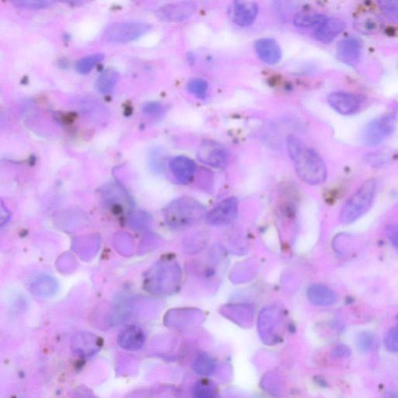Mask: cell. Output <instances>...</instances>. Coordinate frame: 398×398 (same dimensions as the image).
Returning a JSON list of instances; mask_svg holds the SVG:
<instances>
[{
    "label": "cell",
    "instance_id": "obj_29",
    "mask_svg": "<svg viewBox=\"0 0 398 398\" xmlns=\"http://www.w3.org/2000/svg\"><path fill=\"white\" fill-rule=\"evenodd\" d=\"M298 0H276V8L283 16L288 15L297 8Z\"/></svg>",
    "mask_w": 398,
    "mask_h": 398
},
{
    "label": "cell",
    "instance_id": "obj_25",
    "mask_svg": "<svg viewBox=\"0 0 398 398\" xmlns=\"http://www.w3.org/2000/svg\"><path fill=\"white\" fill-rule=\"evenodd\" d=\"M215 367L214 361L206 355H201L197 360H195L194 365V371L204 375L211 374Z\"/></svg>",
    "mask_w": 398,
    "mask_h": 398
},
{
    "label": "cell",
    "instance_id": "obj_10",
    "mask_svg": "<svg viewBox=\"0 0 398 398\" xmlns=\"http://www.w3.org/2000/svg\"><path fill=\"white\" fill-rule=\"evenodd\" d=\"M169 166L173 177L181 184L190 183L197 171L194 160L185 156L173 158Z\"/></svg>",
    "mask_w": 398,
    "mask_h": 398
},
{
    "label": "cell",
    "instance_id": "obj_8",
    "mask_svg": "<svg viewBox=\"0 0 398 398\" xmlns=\"http://www.w3.org/2000/svg\"><path fill=\"white\" fill-rule=\"evenodd\" d=\"M328 104L342 115H352L361 107V99L357 95L346 92H334L327 97Z\"/></svg>",
    "mask_w": 398,
    "mask_h": 398
},
{
    "label": "cell",
    "instance_id": "obj_17",
    "mask_svg": "<svg viewBox=\"0 0 398 398\" xmlns=\"http://www.w3.org/2000/svg\"><path fill=\"white\" fill-rule=\"evenodd\" d=\"M367 15H362L356 19L355 26L360 32L364 34H374L381 30L382 26L381 20L378 17L367 12Z\"/></svg>",
    "mask_w": 398,
    "mask_h": 398
},
{
    "label": "cell",
    "instance_id": "obj_13",
    "mask_svg": "<svg viewBox=\"0 0 398 398\" xmlns=\"http://www.w3.org/2000/svg\"><path fill=\"white\" fill-rule=\"evenodd\" d=\"M101 339L90 332H80L74 336L73 350L82 356L93 355L101 349Z\"/></svg>",
    "mask_w": 398,
    "mask_h": 398
},
{
    "label": "cell",
    "instance_id": "obj_9",
    "mask_svg": "<svg viewBox=\"0 0 398 398\" xmlns=\"http://www.w3.org/2000/svg\"><path fill=\"white\" fill-rule=\"evenodd\" d=\"M258 13L256 3L247 0H235L232 9L233 22L239 26L247 27L253 24Z\"/></svg>",
    "mask_w": 398,
    "mask_h": 398
},
{
    "label": "cell",
    "instance_id": "obj_1",
    "mask_svg": "<svg viewBox=\"0 0 398 398\" xmlns=\"http://www.w3.org/2000/svg\"><path fill=\"white\" fill-rule=\"evenodd\" d=\"M287 148L298 177L311 185L323 184L327 178V166L315 150L307 148L295 136L287 138Z\"/></svg>",
    "mask_w": 398,
    "mask_h": 398
},
{
    "label": "cell",
    "instance_id": "obj_3",
    "mask_svg": "<svg viewBox=\"0 0 398 398\" xmlns=\"http://www.w3.org/2000/svg\"><path fill=\"white\" fill-rule=\"evenodd\" d=\"M377 190L376 179H369L352 195L343 208L340 219L344 225H351L364 215L371 208Z\"/></svg>",
    "mask_w": 398,
    "mask_h": 398
},
{
    "label": "cell",
    "instance_id": "obj_24",
    "mask_svg": "<svg viewBox=\"0 0 398 398\" xmlns=\"http://www.w3.org/2000/svg\"><path fill=\"white\" fill-rule=\"evenodd\" d=\"M11 2L18 8L40 10L52 6L55 0H11Z\"/></svg>",
    "mask_w": 398,
    "mask_h": 398
},
{
    "label": "cell",
    "instance_id": "obj_16",
    "mask_svg": "<svg viewBox=\"0 0 398 398\" xmlns=\"http://www.w3.org/2000/svg\"><path fill=\"white\" fill-rule=\"evenodd\" d=\"M310 301L317 306H330L336 301V296L330 288L322 285H314L307 292Z\"/></svg>",
    "mask_w": 398,
    "mask_h": 398
},
{
    "label": "cell",
    "instance_id": "obj_32",
    "mask_svg": "<svg viewBox=\"0 0 398 398\" xmlns=\"http://www.w3.org/2000/svg\"><path fill=\"white\" fill-rule=\"evenodd\" d=\"M352 354L350 348L346 346H339L335 348L332 352L334 359L348 358Z\"/></svg>",
    "mask_w": 398,
    "mask_h": 398
},
{
    "label": "cell",
    "instance_id": "obj_2",
    "mask_svg": "<svg viewBox=\"0 0 398 398\" xmlns=\"http://www.w3.org/2000/svg\"><path fill=\"white\" fill-rule=\"evenodd\" d=\"M206 209L198 200L192 197L178 198L167 206L165 220L173 229L191 227L206 215Z\"/></svg>",
    "mask_w": 398,
    "mask_h": 398
},
{
    "label": "cell",
    "instance_id": "obj_34",
    "mask_svg": "<svg viewBox=\"0 0 398 398\" xmlns=\"http://www.w3.org/2000/svg\"><path fill=\"white\" fill-rule=\"evenodd\" d=\"M55 1H58L60 3H64L71 5H78L85 3V1H87V0H55Z\"/></svg>",
    "mask_w": 398,
    "mask_h": 398
},
{
    "label": "cell",
    "instance_id": "obj_30",
    "mask_svg": "<svg viewBox=\"0 0 398 398\" xmlns=\"http://www.w3.org/2000/svg\"><path fill=\"white\" fill-rule=\"evenodd\" d=\"M143 111L144 114L150 116L162 117L165 113V108L162 104L149 102L144 104Z\"/></svg>",
    "mask_w": 398,
    "mask_h": 398
},
{
    "label": "cell",
    "instance_id": "obj_14",
    "mask_svg": "<svg viewBox=\"0 0 398 398\" xmlns=\"http://www.w3.org/2000/svg\"><path fill=\"white\" fill-rule=\"evenodd\" d=\"M145 334L141 327L129 326L118 335V343L125 350L136 351L145 344Z\"/></svg>",
    "mask_w": 398,
    "mask_h": 398
},
{
    "label": "cell",
    "instance_id": "obj_21",
    "mask_svg": "<svg viewBox=\"0 0 398 398\" xmlns=\"http://www.w3.org/2000/svg\"><path fill=\"white\" fill-rule=\"evenodd\" d=\"M104 59V55L96 54L83 58L76 62V71L80 74H87Z\"/></svg>",
    "mask_w": 398,
    "mask_h": 398
},
{
    "label": "cell",
    "instance_id": "obj_33",
    "mask_svg": "<svg viewBox=\"0 0 398 398\" xmlns=\"http://www.w3.org/2000/svg\"><path fill=\"white\" fill-rule=\"evenodd\" d=\"M386 235L394 246L398 247V225H390L386 228Z\"/></svg>",
    "mask_w": 398,
    "mask_h": 398
},
{
    "label": "cell",
    "instance_id": "obj_11",
    "mask_svg": "<svg viewBox=\"0 0 398 398\" xmlns=\"http://www.w3.org/2000/svg\"><path fill=\"white\" fill-rule=\"evenodd\" d=\"M360 41L355 38H347L340 41L337 48L339 59L348 66H355L361 57Z\"/></svg>",
    "mask_w": 398,
    "mask_h": 398
},
{
    "label": "cell",
    "instance_id": "obj_4",
    "mask_svg": "<svg viewBox=\"0 0 398 398\" xmlns=\"http://www.w3.org/2000/svg\"><path fill=\"white\" fill-rule=\"evenodd\" d=\"M151 29L144 22H127L111 25L104 32V38L113 44H127L141 38Z\"/></svg>",
    "mask_w": 398,
    "mask_h": 398
},
{
    "label": "cell",
    "instance_id": "obj_7",
    "mask_svg": "<svg viewBox=\"0 0 398 398\" xmlns=\"http://www.w3.org/2000/svg\"><path fill=\"white\" fill-rule=\"evenodd\" d=\"M197 6L190 0L165 5L156 12L157 17L165 22L177 23L190 18Z\"/></svg>",
    "mask_w": 398,
    "mask_h": 398
},
{
    "label": "cell",
    "instance_id": "obj_19",
    "mask_svg": "<svg viewBox=\"0 0 398 398\" xmlns=\"http://www.w3.org/2000/svg\"><path fill=\"white\" fill-rule=\"evenodd\" d=\"M118 74L113 69L104 71L96 81V89L101 94H107L115 87L118 81Z\"/></svg>",
    "mask_w": 398,
    "mask_h": 398
},
{
    "label": "cell",
    "instance_id": "obj_6",
    "mask_svg": "<svg viewBox=\"0 0 398 398\" xmlns=\"http://www.w3.org/2000/svg\"><path fill=\"white\" fill-rule=\"evenodd\" d=\"M239 201L234 197L222 200L211 211L206 213L205 219L208 225L225 226L233 222L239 214Z\"/></svg>",
    "mask_w": 398,
    "mask_h": 398
},
{
    "label": "cell",
    "instance_id": "obj_22",
    "mask_svg": "<svg viewBox=\"0 0 398 398\" xmlns=\"http://www.w3.org/2000/svg\"><path fill=\"white\" fill-rule=\"evenodd\" d=\"M187 90L188 92L197 97V99L204 100L207 97L208 85L205 80L192 79L187 83Z\"/></svg>",
    "mask_w": 398,
    "mask_h": 398
},
{
    "label": "cell",
    "instance_id": "obj_20",
    "mask_svg": "<svg viewBox=\"0 0 398 398\" xmlns=\"http://www.w3.org/2000/svg\"><path fill=\"white\" fill-rule=\"evenodd\" d=\"M327 18L318 13H299L293 18V23L299 27H311L322 24Z\"/></svg>",
    "mask_w": 398,
    "mask_h": 398
},
{
    "label": "cell",
    "instance_id": "obj_27",
    "mask_svg": "<svg viewBox=\"0 0 398 398\" xmlns=\"http://www.w3.org/2000/svg\"><path fill=\"white\" fill-rule=\"evenodd\" d=\"M374 335L370 332H362L359 334L356 343L360 350L362 353H369L374 346Z\"/></svg>",
    "mask_w": 398,
    "mask_h": 398
},
{
    "label": "cell",
    "instance_id": "obj_15",
    "mask_svg": "<svg viewBox=\"0 0 398 398\" xmlns=\"http://www.w3.org/2000/svg\"><path fill=\"white\" fill-rule=\"evenodd\" d=\"M346 29V24L339 19H327L314 33V38L321 43H331Z\"/></svg>",
    "mask_w": 398,
    "mask_h": 398
},
{
    "label": "cell",
    "instance_id": "obj_5",
    "mask_svg": "<svg viewBox=\"0 0 398 398\" xmlns=\"http://www.w3.org/2000/svg\"><path fill=\"white\" fill-rule=\"evenodd\" d=\"M198 158L202 164L213 169H222L228 164L229 155L225 145L206 139L199 146Z\"/></svg>",
    "mask_w": 398,
    "mask_h": 398
},
{
    "label": "cell",
    "instance_id": "obj_23",
    "mask_svg": "<svg viewBox=\"0 0 398 398\" xmlns=\"http://www.w3.org/2000/svg\"><path fill=\"white\" fill-rule=\"evenodd\" d=\"M379 127L386 137L392 135L397 125V117L394 113H390L377 118Z\"/></svg>",
    "mask_w": 398,
    "mask_h": 398
},
{
    "label": "cell",
    "instance_id": "obj_31",
    "mask_svg": "<svg viewBox=\"0 0 398 398\" xmlns=\"http://www.w3.org/2000/svg\"><path fill=\"white\" fill-rule=\"evenodd\" d=\"M214 388L211 384L205 382L199 383L194 390V396L198 397H211L214 396Z\"/></svg>",
    "mask_w": 398,
    "mask_h": 398
},
{
    "label": "cell",
    "instance_id": "obj_18",
    "mask_svg": "<svg viewBox=\"0 0 398 398\" xmlns=\"http://www.w3.org/2000/svg\"><path fill=\"white\" fill-rule=\"evenodd\" d=\"M386 136L383 135L377 120L367 124L362 134L363 142L369 146L381 144Z\"/></svg>",
    "mask_w": 398,
    "mask_h": 398
},
{
    "label": "cell",
    "instance_id": "obj_26",
    "mask_svg": "<svg viewBox=\"0 0 398 398\" xmlns=\"http://www.w3.org/2000/svg\"><path fill=\"white\" fill-rule=\"evenodd\" d=\"M380 8L388 18L398 20V0H377Z\"/></svg>",
    "mask_w": 398,
    "mask_h": 398
},
{
    "label": "cell",
    "instance_id": "obj_28",
    "mask_svg": "<svg viewBox=\"0 0 398 398\" xmlns=\"http://www.w3.org/2000/svg\"><path fill=\"white\" fill-rule=\"evenodd\" d=\"M384 345L391 353L398 352V325L391 328L384 339Z\"/></svg>",
    "mask_w": 398,
    "mask_h": 398
},
{
    "label": "cell",
    "instance_id": "obj_12",
    "mask_svg": "<svg viewBox=\"0 0 398 398\" xmlns=\"http://www.w3.org/2000/svg\"><path fill=\"white\" fill-rule=\"evenodd\" d=\"M255 50L258 57L265 64L274 65L281 60V48L273 38H264L257 41Z\"/></svg>",
    "mask_w": 398,
    "mask_h": 398
}]
</instances>
